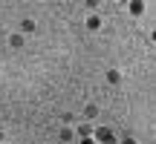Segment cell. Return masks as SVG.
<instances>
[{
  "mask_svg": "<svg viewBox=\"0 0 156 144\" xmlns=\"http://www.w3.org/2000/svg\"><path fill=\"white\" fill-rule=\"evenodd\" d=\"M93 141L95 144H107V141H116V135H113L110 127H95L93 130Z\"/></svg>",
  "mask_w": 156,
  "mask_h": 144,
  "instance_id": "1",
  "label": "cell"
},
{
  "mask_svg": "<svg viewBox=\"0 0 156 144\" xmlns=\"http://www.w3.org/2000/svg\"><path fill=\"white\" fill-rule=\"evenodd\" d=\"M84 26H87L90 32H98V29H101V17L98 15H90L87 20H84Z\"/></svg>",
  "mask_w": 156,
  "mask_h": 144,
  "instance_id": "2",
  "label": "cell"
},
{
  "mask_svg": "<svg viewBox=\"0 0 156 144\" xmlns=\"http://www.w3.org/2000/svg\"><path fill=\"white\" fill-rule=\"evenodd\" d=\"M23 43H26V38H23L20 32H12V35H9V46H12V49H20Z\"/></svg>",
  "mask_w": 156,
  "mask_h": 144,
  "instance_id": "3",
  "label": "cell"
},
{
  "mask_svg": "<svg viewBox=\"0 0 156 144\" xmlns=\"http://www.w3.org/2000/svg\"><path fill=\"white\" fill-rule=\"evenodd\" d=\"M58 139H61L64 144H69V141L75 139V130H73V127H67V124H64V127H61V133H58Z\"/></svg>",
  "mask_w": 156,
  "mask_h": 144,
  "instance_id": "4",
  "label": "cell"
},
{
  "mask_svg": "<svg viewBox=\"0 0 156 144\" xmlns=\"http://www.w3.org/2000/svg\"><path fill=\"white\" fill-rule=\"evenodd\" d=\"M93 124H78V127H75V135H81V139H90V135H93Z\"/></svg>",
  "mask_w": 156,
  "mask_h": 144,
  "instance_id": "5",
  "label": "cell"
},
{
  "mask_svg": "<svg viewBox=\"0 0 156 144\" xmlns=\"http://www.w3.org/2000/svg\"><path fill=\"white\" fill-rule=\"evenodd\" d=\"M104 78H107V84H110V87H116V84L122 81V72H119V69H107Z\"/></svg>",
  "mask_w": 156,
  "mask_h": 144,
  "instance_id": "6",
  "label": "cell"
},
{
  "mask_svg": "<svg viewBox=\"0 0 156 144\" xmlns=\"http://www.w3.org/2000/svg\"><path fill=\"white\" fill-rule=\"evenodd\" d=\"M127 9H130V15H133V17H142V12H145V3H142V0H133Z\"/></svg>",
  "mask_w": 156,
  "mask_h": 144,
  "instance_id": "7",
  "label": "cell"
},
{
  "mask_svg": "<svg viewBox=\"0 0 156 144\" xmlns=\"http://www.w3.org/2000/svg\"><path fill=\"white\" fill-rule=\"evenodd\" d=\"M29 32H35V20H29V17H26V20L20 23V35H23V38H26Z\"/></svg>",
  "mask_w": 156,
  "mask_h": 144,
  "instance_id": "8",
  "label": "cell"
},
{
  "mask_svg": "<svg viewBox=\"0 0 156 144\" xmlns=\"http://www.w3.org/2000/svg\"><path fill=\"white\" fill-rule=\"evenodd\" d=\"M84 115H87V118H95V115H98V104H87V107H84Z\"/></svg>",
  "mask_w": 156,
  "mask_h": 144,
  "instance_id": "9",
  "label": "cell"
},
{
  "mask_svg": "<svg viewBox=\"0 0 156 144\" xmlns=\"http://www.w3.org/2000/svg\"><path fill=\"white\" fill-rule=\"evenodd\" d=\"M116 144H139V141H136L133 135H124V139H122V141H116Z\"/></svg>",
  "mask_w": 156,
  "mask_h": 144,
  "instance_id": "10",
  "label": "cell"
},
{
  "mask_svg": "<svg viewBox=\"0 0 156 144\" xmlns=\"http://www.w3.org/2000/svg\"><path fill=\"white\" fill-rule=\"evenodd\" d=\"M78 144H95V141H93V135H90V139H81Z\"/></svg>",
  "mask_w": 156,
  "mask_h": 144,
  "instance_id": "11",
  "label": "cell"
},
{
  "mask_svg": "<svg viewBox=\"0 0 156 144\" xmlns=\"http://www.w3.org/2000/svg\"><path fill=\"white\" fill-rule=\"evenodd\" d=\"M107 144H116V141H107Z\"/></svg>",
  "mask_w": 156,
  "mask_h": 144,
  "instance_id": "12",
  "label": "cell"
},
{
  "mask_svg": "<svg viewBox=\"0 0 156 144\" xmlns=\"http://www.w3.org/2000/svg\"><path fill=\"white\" fill-rule=\"evenodd\" d=\"M3 144H6V141H3Z\"/></svg>",
  "mask_w": 156,
  "mask_h": 144,
  "instance_id": "13",
  "label": "cell"
}]
</instances>
